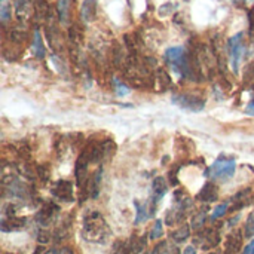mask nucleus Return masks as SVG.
<instances>
[{"label": "nucleus", "mask_w": 254, "mask_h": 254, "mask_svg": "<svg viewBox=\"0 0 254 254\" xmlns=\"http://www.w3.org/2000/svg\"><path fill=\"white\" fill-rule=\"evenodd\" d=\"M36 176L43 182V183H46L48 180H49V177H51V168H49V164L46 165V164H43V165H37L36 167Z\"/></svg>", "instance_id": "obj_25"}, {"label": "nucleus", "mask_w": 254, "mask_h": 254, "mask_svg": "<svg viewBox=\"0 0 254 254\" xmlns=\"http://www.w3.org/2000/svg\"><path fill=\"white\" fill-rule=\"evenodd\" d=\"M243 243V235L240 231H234L226 237V244H225V254H237L241 249Z\"/></svg>", "instance_id": "obj_13"}, {"label": "nucleus", "mask_w": 254, "mask_h": 254, "mask_svg": "<svg viewBox=\"0 0 254 254\" xmlns=\"http://www.w3.org/2000/svg\"><path fill=\"white\" fill-rule=\"evenodd\" d=\"M220 243V234L216 229H204L199 231L198 235L193 238V244L199 246L202 250H211L216 249Z\"/></svg>", "instance_id": "obj_5"}, {"label": "nucleus", "mask_w": 254, "mask_h": 254, "mask_svg": "<svg viewBox=\"0 0 254 254\" xmlns=\"http://www.w3.org/2000/svg\"><path fill=\"white\" fill-rule=\"evenodd\" d=\"M33 1H34L36 15L40 19H43V18L48 19V16H49V4H48V1L46 0H33Z\"/></svg>", "instance_id": "obj_22"}, {"label": "nucleus", "mask_w": 254, "mask_h": 254, "mask_svg": "<svg viewBox=\"0 0 254 254\" xmlns=\"http://www.w3.org/2000/svg\"><path fill=\"white\" fill-rule=\"evenodd\" d=\"M226 51H228V55H229L231 67H232L234 73L238 74L241 61H243L244 54H246L244 33H238V34L232 36V37L226 42Z\"/></svg>", "instance_id": "obj_3"}, {"label": "nucleus", "mask_w": 254, "mask_h": 254, "mask_svg": "<svg viewBox=\"0 0 254 254\" xmlns=\"http://www.w3.org/2000/svg\"><path fill=\"white\" fill-rule=\"evenodd\" d=\"M205 220H207V211H205V210H204V211H199V213H196V214L192 217V220H190V228L195 229V231H199V229H202V226L205 225Z\"/></svg>", "instance_id": "obj_23"}, {"label": "nucleus", "mask_w": 254, "mask_h": 254, "mask_svg": "<svg viewBox=\"0 0 254 254\" xmlns=\"http://www.w3.org/2000/svg\"><path fill=\"white\" fill-rule=\"evenodd\" d=\"M46 37H48L49 46H51L54 51H60V49L63 48L61 34H60V31L55 28V25L49 24V25L46 27Z\"/></svg>", "instance_id": "obj_17"}, {"label": "nucleus", "mask_w": 254, "mask_h": 254, "mask_svg": "<svg viewBox=\"0 0 254 254\" xmlns=\"http://www.w3.org/2000/svg\"><path fill=\"white\" fill-rule=\"evenodd\" d=\"M113 88H115V92L119 95V97H124V95H127L128 92H129V88L122 82V80H119V79H113Z\"/></svg>", "instance_id": "obj_27"}, {"label": "nucleus", "mask_w": 254, "mask_h": 254, "mask_svg": "<svg viewBox=\"0 0 254 254\" xmlns=\"http://www.w3.org/2000/svg\"><path fill=\"white\" fill-rule=\"evenodd\" d=\"M82 237L83 240L97 244H103L107 241V238L110 237V229L101 213L92 210L85 214L82 225Z\"/></svg>", "instance_id": "obj_1"}, {"label": "nucleus", "mask_w": 254, "mask_h": 254, "mask_svg": "<svg viewBox=\"0 0 254 254\" xmlns=\"http://www.w3.org/2000/svg\"><path fill=\"white\" fill-rule=\"evenodd\" d=\"M179 168H180V167H176L174 170H171V171L168 173L170 183H171L173 186H177V185H179V182H177V171H179Z\"/></svg>", "instance_id": "obj_33"}, {"label": "nucleus", "mask_w": 254, "mask_h": 254, "mask_svg": "<svg viewBox=\"0 0 254 254\" xmlns=\"http://www.w3.org/2000/svg\"><path fill=\"white\" fill-rule=\"evenodd\" d=\"M31 51L34 54V57L37 60H43L45 55H46V49H45V45H43V40H42V34L37 28H34L33 31V37H31Z\"/></svg>", "instance_id": "obj_14"}, {"label": "nucleus", "mask_w": 254, "mask_h": 254, "mask_svg": "<svg viewBox=\"0 0 254 254\" xmlns=\"http://www.w3.org/2000/svg\"><path fill=\"white\" fill-rule=\"evenodd\" d=\"M207 254H217V253H207Z\"/></svg>", "instance_id": "obj_40"}, {"label": "nucleus", "mask_w": 254, "mask_h": 254, "mask_svg": "<svg viewBox=\"0 0 254 254\" xmlns=\"http://www.w3.org/2000/svg\"><path fill=\"white\" fill-rule=\"evenodd\" d=\"M57 12H58L60 22L64 25H68L70 16H71V0H58L57 1Z\"/></svg>", "instance_id": "obj_15"}, {"label": "nucleus", "mask_w": 254, "mask_h": 254, "mask_svg": "<svg viewBox=\"0 0 254 254\" xmlns=\"http://www.w3.org/2000/svg\"><path fill=\"white\" fill-rule=\"evenodd\" d=\"M27 223V219L25 217H16V216H12V217H6L1 220V231L3 232H10V231H19L25 226Z\"/></svg>", "instance_id": "obj_16"}, {"label": "nucleus", "mask_w": 254, "mask_h": 254, "mask_svg": "<svg viewBox=\"0 0 254 254\" xmlns=\"http://www.w3.org/2000/svg\"><path fill=\"white\" fill-rule=\"evenodd\" d=\"M51 193L61 202H73V183L70 180H58L52 185Z\"/></svg>", "instance_id": "obj_6"}, {"label": "nucleus", "mask_w": 254, "mask_h": 254, "mask_svg": "<svg viewBox=\"0 0 254 254\" xmlns=\"http://www.w3.org/2000/svg\"><path fill=\"white\" fill-rule=\"evenodd\" d=\"M80 18L83 22H92L97 18V0H83L80 6Z\"/></svg>", "instance_id": "obj_12"}, {"label": "nucleus", "mask_w": 254, "mask_h": 254, "mask_svg": "<svg viewBox=\"0 0 254 254\" xmlns=\"http://www.w3.org/2000/svg\"><path fill=\"white\" fill-rule=\"evenodd\" d=\"M240 1H243V3H250V1H253V0H240Z\"/></svg>", "instance_id": "obj_39"}, {"label": "nucleus", "mask_w": 254, "mask_h": 254, "mask_svg": "<svg viewBox=\"0 0 254 254\" xmlns=\"http://www.w3.org/2000/svg\"><path fill=\"white\" fill-rule=\"evenodd\" d=\"M196 199L201 201V202H205V204L216 202L219 199V189H217V186L214 183H211V182L205 183L204 188L196 195Z\"/></svg>", "instance_id": "obj_11"}, {"label": "nucleus", "mask_w": 254, "mask_h": 254, "mask_svg": "<svg viewBox=\"0 0 254 254\" xmlns=\"http://www.w3.org/2000/svg\"><path fill=\"white\" fill-rule=\"evenodd\" d=\"M164 235V226H162V220H156L152 231H150V240H159Z\"/></svg>", "instance_id": "obj_28"}, {"label": "nucleus", "mask_w": 254, "mask_h": 254, "mask_svg": "<svg viewBox=\"0 0 254 254\" xmlns=\"http://www.w3.org/2000/svg\"><path fill=\"white\" fill-rule=\"evenodd\" d=\"M167 190H168V182H167L164 177H161V176L155 177V179H153V182H152V192H153V196H152V205H150L152 213L155 211V208H156L158 202H159V201L167 195Z\"/></svg>", "instance_id": "obj_8"}, {"label": "nucleus", "mask_w": 254, "mask_h": 254, "mask_svg": "<svg viewBox=\"0 0 254 254\" xmlns=\"http://www.w3.org/2000/svg\"><path fill=\"white\" fill-rule=\"evenodd\" d=\"M241 254H254V238L250 241L249 246H246V249L243 250V253Z\"/></svg>", "instance_id": "obj_35"}, {"label": "nucleus", "mask_w": 254, "mask_h": 254, "mask_svg": "<svg viewBox=\"0 0 254 254\" xmlns=\"http://www.w3.org/2000/svg\"><path fill=\"white\" fill-rule=\"evenodd\" d=\"M152 254H168V246H167V243H159V244H156L155 249H153V252H152Z\"/></svg>", "instance_id": "obj_31"}, {"label": "nucleus", "mask_w": 254, "mask_h": 254, "mask_svg": "<svg viewBox=\"0 0 254 254\" xmlns=\"http://www.w3.org/2000/svg\"><path fill=\"white\" fill-rule=\"evenodd\" d=\"M246 113H247V115H252V116H254V101H252V103L247 106V109H246Z\"/></svg>", "instance_id": "obj_36"}, {"label": "nucleus", "mask_w": 254, "mask_h": 254, "mask_svg": "<svg viewBox=\"0 0 254 254\" xmlns=\"http://www.w3.org/2000/svg\"><path fill=\"white\" fill-rule=\"evenodd\" d=\"M249 22H250V34L254 36V7H252L249 12Z\"/></svg>", "instance_id": "obj_34"}, {"label": "nucleus", "mask_w": 254, "mask_h": 254, "mask_svg": "<svg viewBox=\"0 0 254 254\" xmlns=\"http://www.w3.org/2000/svg\"><path fill=\"white\" fill-rule=\"evenodd\" d=\"M101 168L97 170L94 174H91L85 183V186L80 189V198L86 199V198H97L100 193V185H101Z\"/></svg>", "instance_id": "obj_7"}, {"label": "nucleus", "mask_w": 254, "mask_h": 254, "mask_svg": "<svg viewBox=\"0 0 254 254\" xmlns=\"http://www.w3.org/2000/svg\"><path fill=\"white\" fill-rule=\"evenodd\" d=\"M228 210H229V202H225V204L217 205V207L213 210V213H211V220L214 222V220L222 219V217L228 213Z\"/></svg>", "instance_id": "obj_26"}, {"label": "nucleus", "mask_w": 254, "mask_h": 254, "mask_svg": "<svg viewBox=\"0 0 254 254\" xmlns=\"http://www.w3.org/2000/svg\"><path fill=\"white\" fill-rule=\"evenodd\" d=\"M155 83H158V85L161 86V89L165 91V89L171 88V83H173V82H171L170 74H168L164 68H158L156 73H155Z\"/></svg>", "instance_id": "obj_20"}, {"label": "nucleus", "mask_w": 254, "mask_h": 254, "mask_svg": "<svg viewBox=\"0 0 254 254\" xmlns=\"http://www.w3.org/2000/svg\"><path fill=\"white\" fill-rule=\"evenodd\" d=\"M13 4H15V10H16L19 18L28 15V12H30V0H13Z\"/></svg>", "instance_id": "obj_24"}, {"label": "nucleus", "mask_w": 254, "mask_h": 254, "mask_svg": "<svg viewBox=\"0 0 254 254\" xmlns=\"http://www.w3.org/2000/svg\"><path fill=\"white\" fill-rule=\"evenodd\" d=\"M237 170V161L232 156L228 155H220L211 167H208L205 176L211 180L216 182H226L234 177Z\"/></svg>", "instance_id": "obj_2"}, {"label": "nucleus", "mask_w": 254, "mask_h": 254, "mask_svg": "<svg viewBox=\"0 0 254 254\" xmlns=\"http://www.w3.org/2000/svg\"><path fill=\"white\" fill-rule=\"evenodd\" d=\"M135 208H137V217H135V223L140 225V223H144L150 214H152V210L149 208L147 204H140L138 201H135Z\"/></svg>", "instance_id": "obj_21"}, {"label": "nucleus", "mask_w": 254, "mask_h": 254, "mask_svg": "<svg viewBox=\"0 0 254 254\" xmlns=\"http://www.w3.org/2000/svg\"><path fill=\"white\" fill-rule=\"evenodd\" d=\"M0 16H1V22H7L12 16V9L7 3H3L1 4V9H0Z\"/></svg>", "instance_id": "obj_30"}, {"label": "nucleus", "mask_w": 254, "mask_h": 254, "mask_svg": "<svg viewBox=\"0 0 254 254\" xmlns=\"http://www.w3.org/2000/svg\"><path fill=\"white\" fill-rule=\"evenodd\" d=\"M43 254H73V252L70 249H51V250H46Z\"/></svg>", "instance_id": "obj_32"}, {"label": "nucleus", "mask_w": 254, "mask_h": 254, "mask_svg": "<svg viewBox=\"0 0 254 254\" xmlns=\"http://www.w3.org/2000/svg\"><path fill=\"white\" fill-rule=\"evenodd\" d=\"M183 254H196V249L193 246H189V247H186V250L183 252Z\"/></svg>", "instance_id": "obj_37"}, {"label": "nucleus", "mask_w": 254, "mask_h": 254, "mask_svg": "<svg viewBox=\"0 0 254 254\" xmlns=\"http://www.w3.org/2000/svg\"><path fill=\"white\" fill-rule=\"evenodd\" d=\"M252 201H253V190L250 189V188H247V189H243V190H240L229 202L232 204V211H237V210H243L244 207H247V205H250L252 204Z\"/></svg>", "instance_id": "obj_10"}, {"label": "nucleus", "mask_w": 254, "mask_h": 254, "mask_svg": "<svg viewBox=\"0 0 254 254\" xmlns=\"http://www.w3.org/2000/svg\"><path fill=\"white\" fill-rule=\"evenodd\" d=\"M168 254H179V250H177L176 247H171V249L168 250Z\"/></svg>", "instance_id": "obj_38"}, {"label": "nucleus", "mask_w": 254, "mask_h": 254, "mask_svg": "<svg viewBox=\"0 0 254 254\" xmlns=\"http://www.w3.org/2000/svg\"><path fill=\"white\" fill-rule=\"evenodd\" d=\"M173 103L189 112H201L205 107V97L196 92H182L173 95Z\"/></svg>", "instance_id": "obj_4"}, {"label": "nucleus", "mask_w": 254, "mask_h": 254, "mask_svg": "<svg viewBox=\"0 0 254 254\" xmlns=\"http://www.w3.org/2000/svg\"><path fill=\"white\" fill-rule=\"evenodd\" d=\"M146 243H147L146 237H132L127 244V247L131 254H140L146 249Z\"/></svg>", "instance_id": "obj_19"}, {"label": "nucleus", "mask_w": 254, "mask_h": 254, "mask_svg": "<svg viewBox=\"0 0 254 254\" xmlns=\"http://www.w3.org/2000/svg\"><path fill=\"white\" fill-rule=\"evenodd\" d=\"M58 213H60V207H58L55 202L49 201V202H46V204L39 210V213L36 214V220H37L39 225L48 226V225L55 219V216H57Z\"/></svg>", "instance_id": "obj_9"}, {"label": "nucleus", "mask_w": 254, "mask_h": 254, "mask_svg": "<svg viewBox=\"0 0 254 254\" xmlns=\"http://www.w3.org/2000/svg\"><path fill=\"white\" fill-rule=\"evenodd\" d=\"M244 235L247 238H253L254 237V211H252L250 216L247 217L246 228H244Z\"/></svg>", "instance_id": "obj_29"}, {"label": "nucleus", "mask_w": 254, "mask_h": 254, "mask_svg": "<svg viewBox=\"0 0 254 254\" xmlns=\"http://www.w3.org/2000/svg\"><path fill=\"white\" fill-rule=\"evenodd\" d=\"M190 237V226L189 225H182L179 226V229H176L173 234H171V238L176 244H183L189 240Z\"/></svg>", "instance_id": "obj_18"}]
</instances>
